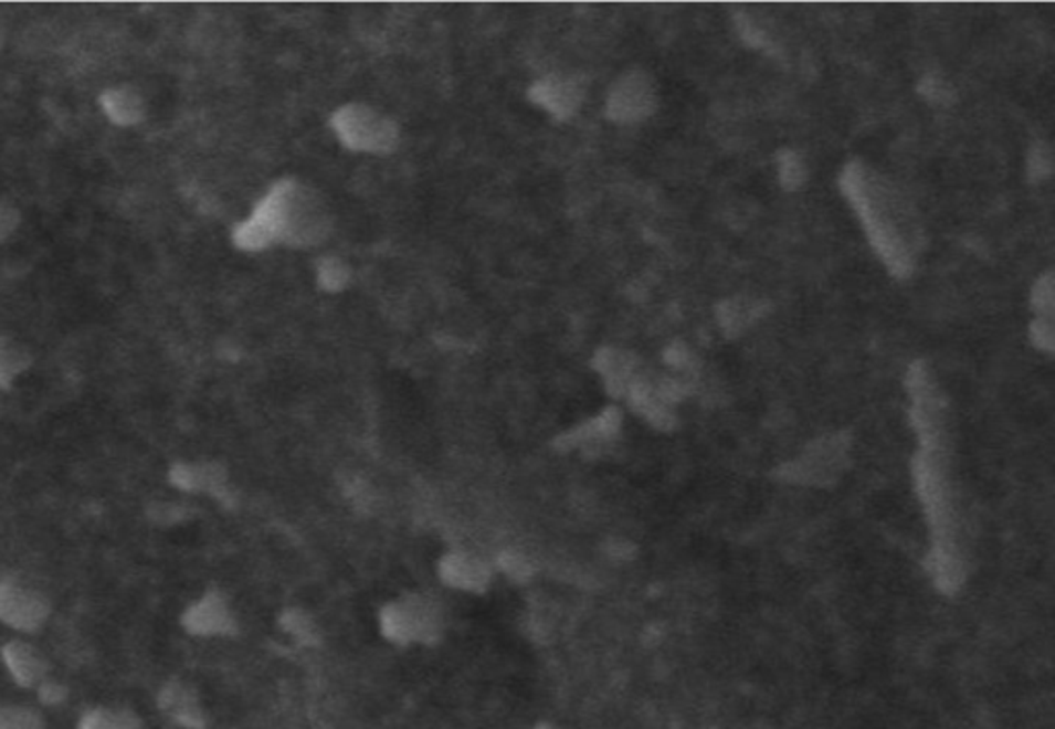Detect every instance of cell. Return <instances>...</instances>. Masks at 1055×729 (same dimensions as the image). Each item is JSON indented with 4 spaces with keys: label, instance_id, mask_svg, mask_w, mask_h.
Here are the masks:
<instances>
[{
    "label": "cell",
    "instance_id": "277c9868",
    "mask_svg": "<svg viewBox=\"0 0 1055 729\" xmlns=\"http://www.w3.org/2000/svg\"><path fill=\"white\" fill-rule=\"evenodd\" d=\"M652 106V95L647 85L643 83L640 75L625 78L609 102V114L614 120H637L640 116L647 114V107Z\"/></svg>",
    "mask_w": 1055,
    "mask_h": 729
},
{
    "label": "cell",
    "instance_id": "4fadbf2b",
    "mask_svg": "<svg viewBox=\"0 0 1055 729\" xmlns=\"http://www.w3.org/2000/svg\"><path fill=\"white\" fill-rule=\"evenodd\" d=\"M1049 281H1052V276L1047 274V278H1043L1040 285H1037V289H1035V297H1037L1035 304H1037V307L1043 309V311H1047V314H1052V295H1054Z\"/></svg>",
    "mask_w": 1055,
    "mask_h": 729
},
{
    "label": "cell",
    "instance_id": "5b68a950",
    "mask_svg": "<svg viewBox=\"0 0 1055 729\" xmlns=\"http://www.w3.org/2000/svg\"><path fill=\"white\" fill-rule=\"evenodd\" d=\"M7 657H9V666L13 668V674H15L19 683H35L40 678L42 669H44L42 659L25 643H13V647L7 652Z\"/></svg>",
    "mask_w": 1055,
    "mask_h": 729
},
{
    "label": "cell",
    "instance_id": "30bf717a",
    "mask_svg": "<svg viewBox=\"0 0 1055 729\" xmlns=\"http://www.w3.org/2000/svg\"><path fill=\"white\" fill-rule=\"evenodd\" d=\"M320 278L321 285H324V287H328V289H338V287H342V283H345V278H347V273H345L342 264H338V262L333 260V262H324V266H321L320 271Z\"/></svg>",
    "mask_w": 1055,
    "mask_h": 729
},
{
    "label": "cell",
    "instance_id": "52a82bcc",
    "mask_svg": "<svg viewBox=\"0 0 1055 729\" xmlns=\"http://www.w3.org/2000/svg\"><path fill=\"white\" fill-rule=\"evenodd\" d=\"M535 97L540 104L549 106V109L555 112V114H559V116L569 114L571 107L576 104V97H573L571 89H569L567 85H563V83H555V81L536 85Z\"/></svg>",
    "mask_w": 1055,
    "mask_h": 729
},
{
    "label": "cell",
    "instance_id": "7a4b0ae2",
    "mask_svg": "<svg viewBox=\"0 0 1055 729\" xmlns=\"http://www.w3.org/2000/svg\"><path fill=\"white\" fill-rule=\"evenodd\" d=\"M335 126L349 147L361 151H388L397 140V130L392 128V124L366 107L349 106L340 109L335 118Z\"/></svg>",
    "mask_w": 1055,
    "mask_h": 729
},
{
    "label": "cell",
    "instance_id": "7c38bea8",
    "mask_svg": "<svg viewBox=\"0 0 1055 729\" xmlns=\"http://www.w3.org/2000/svg\"><path fill=\"white\" fill-rule=\"evenodd\" d=\"M33 723H35V717L21 709H0V728H13V726L25 728Z\"/></svg>",
    "mask_w": 1055,
    "mask_h": 729
},
{
    "label": "cell",
    "instance_id": "ba28073f",
    "mask_svg": "<svg viewBox=\"0 0 1055 729\" xmlns=\"http://www.w3.org/2000/svg\"><path fill=\"white\" fill-rule=\"evenodd\" d=\"M444 575L450 583H456V585H464V588H473L478 581H483V569L476 564V562L468 561V559H458V557H452L447 559L444 564Z\"/></svg>",
    "mask_w": 1055,
    "mask_h": 729
},
{
    "label": "cell",
    "instance_id": "8992f818",
    "mask_svg": "<svg viewBox=\"0 0 1055 729\" xmlns=\"http://www.w3.org/2000/svg\"><path fill=\"white\" fill-rule=\"evenodd\" d=\"M223 624H225V608L214 598L204 600L188 614V626L197 633H214Z\"/></svg>",
    "mask_w": 1055,
    "mask_h": 729
},
{
    "label": "cell",
    "instance_id": "6da1fadb",
    "mask_svg": "<svg viewBox=\"0 0 1055 729\" xmlns=\"http://www.w3.org/2000/svg\"><path fill=\"white\" fill-rule=\"evenodd\" d=\"M842 190L850 202L856 207L857 213L862 216L864 225L868 229L874 247L878 254L885 258L888 268L897 276H905L911 271V258L909 252L903 243L899 231L887 219V213L872 200L868 194V182L864 176V169L857 163L847 166L842 176Z\"/></svg>",
    "mask_w": 1055,
    "mask_h": 729
},
{
    "label": "cell",
    "instance_id": "9c48e42d",
    "mask_svg": "<svg viewBox=\"0 0 1055 729\" xmlns=\"http://www.w3.org/2000/svg\"><path fill=\"white\" fill-rule=\"evenodd\" d=\"M780 176L785 188H798L800 186V182L804 180V168H802L798 155L792 151L781 152Z\"/></svg>",
    "mask_w": 1055,
    "mask_h": 729
},
{
    "label": "cell",
    "instance_id": "3957f363",
    "mask_svg": "<svg viewBox=\"0 0 1055 729\" xmlns=\"http://www.w3.org/2000/svg\"><path fill=\"white\" fill-rule=\"evenodd\" d=\"M44 616H46V606L42 600L35 598V593L25 592L13 585L0 588V619L4 623H11L23 631H33L44 621Z\"/></svg>",
    "mask_w": 1055,
    "mask_h": 729
},
{
    "label": "cell",
    "instance_id": "8fae6325",
    "mask_svg": "<svg viewBox=\"0 0 1055 729\" xmlns=\"http://www.w3.org/2000/svg\"><path fill=\"white\" fill-rule=\"evenodd\" d=\"M1052 171V157L1049 152L1043 151V149H1035L1031 152V161H1028V173L1031 178L1035 180H1041L1043 176H1047Z\"/></svg>",
    "mask_w": 1055,
    "mask_h": 729
}]
</instances>
